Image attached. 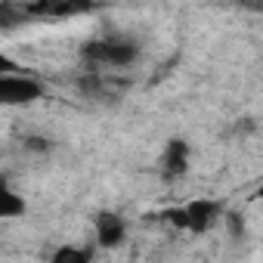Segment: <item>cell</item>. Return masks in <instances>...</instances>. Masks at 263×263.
Segmentation results:
<instances>
[{"label":"cell","mask_w":263,"mask_h":263,"mask_svg":"<svg viewBox=\"0 0 263 263\" xmlns=\"http://www.w3.org/2000/svg\"><path fill=\"white\" fill-rule=\"evenodd\" d=\"M186 214H189V229L192 232H208L220 214V204L217 201H208V198H195L186 204Z\"/></svg>","instance_id":"5"},{"label":"cell","mask_w":263,"mask_h":263,"mask_svg":"<svg viewBox=\"0 0 263 263\" xmlns=\"http://www.w3.org/2000/svg\"><path fill=\"white\" fill-rule=\"evenodd\" d=\"M22 149L31 152V155H47V152L53 149V140H47V137H41V134H28V137L22 140Z\"/></svg>","instance_id":"8"},{"label":"cell","mask_w":263,"mask_h":263,"mask_svg":"<svg viewBox=\"0 0 263 263\" xmlns=\"http://www.w3.org/2000/svg\"><path fill=\"white\" fill-rule=\"evenodd\" d=\"M161 171H164V180H180V177H186V171H189V146H186V140H171V143L164 146Z\"/></svg>","instance_id":"3"},{"label":"cell","mask_w":263,"mask_h":263,"mask_svg":"<svg viewBox=\"0 0 263 263\" xmlns=\"http://www.w3.org/2000/svg\"><path fill=\"white\" fill-rule=\"evenodd\" d=\"M84 59L96 62V65L124 68V65H134L140 59V47L127 37H99V41L84 44Z\"/></svg>","instance_id":"1"},{"label":"cell","mask_w":263,"mask_h":263,"mask_svg":"<svg viewBox=\"0 0 263 263\" xmlns=\"http://www.w3.org/2000/svg\"><path fill=\"white\" fill-rule=\"evenodd\" d=\"M226 223H229V232H232L235 238H241V232H245V226H241V217H238V214H229V217H226Z\"/></svg>","instance_id":"10"},{"label":"cell","mask_w":263,"mask_h":263,"mask_svg":"<svg viewBox=\"0 0 263 263\" xmlns=\"http://www.w3.org/2000/svg\"><path fill=\"white\" fill-rule=\"evenodd\" d=\"M44 96V84L31 74H7L0 78V102L4 105H31Z\"/></svg>","instance_id":"2"},{"label":"cell","mask_w":263,"mask_h":263,"mask_svg":"<svg viewBox=\"0 0 263 263\" xmlns=\"http://www.w3.org/2000/svg\"><path fill=\"white\" fill-rule=\"evenodd\" d=\"M161 220H167V223H174V226H180V229H189V214H186V208H171V211L161 214Z\"/></svg>","instance_id":"9"},{"label":"cell","mask_w":263,"mask_h":263,"mask_svg":"<svg viewBox=\"0 0 263 263\" xmlns=\"http://www.w3.org/2000/svg\"><path fill=\"white\" fill-rule=\"evenodd\" d=\"M22 214H25V198L4 183V186H0V217L13 220V217H22Z\"/></svg>","instance_id":"6"},{"label":"cell","mask_w":263,"mask_h":263,"mask_svg":"<svg viewBox=\"0 0 263 263\" xmlns=\"http://www.w3.org/2000/svg\"><path fill=\"white\" fill-rule=\"evenodd\" d=\"M257 198H263V186H260V189H257Z\"/></svg>","instance_id":"11"},{"label":"cell","mask_w":263,"mask_h":263,"mask_svg":"<svg viewBox=\"0 0 263 263\" xmlns=\"http://www.w3.org/2000/svg\"><path fill=\"white\" fill-rule=\"evenodd\" d=\"M93 254L87 248H74V245H62L50 254V263H90Z\"/></svg>","instance_id":"7"},{"label":"cell","mask_w":263,"mask_h":263,"mask_svg":"<svg viewBox=\"0 0 263 263\" xmlns=\"http://www.w3.org/2000/svg\"><path fill=\"white\" fill-rule=\"evenodd\" d=\"M93 226H96V238H99V245H102V248H118V245L124 241V235H127L124 220H121L118 214H111V211L96 214Z\"/></svg>","instance_id":"4"}]
</instances>
